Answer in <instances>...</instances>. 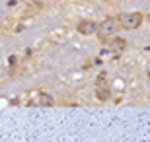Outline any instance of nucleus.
<instances>
[{"mask_svg":"<svg viewBox=\"0 0 150 142\" xmlns=\"http://www.w3.org/2000/svg\"><path fill=\"white\" fill-rule=\"evenodd\" d=\"M96 95L100 101H107L111 92H109V88H107V80H105V74H101L98 80H96Z\"/></svg>","mask_w":150,"mask_h":142,"instance_id":"f03ea898","label":"nucleus"},{"mask_svg":"<svg viewBox=\"0 0 150 142\" xmlns=\"http://www.w3.org/2000/svg\"><path fill=\"white\" fill-rule=\"evenodd\" d=\"M33 103L43 105V107H51V105H53V97H51L49 93H39V95H37V99H35Z\"/></svg>","mask_w":150,"mask_h":142,"instance_id":"39448f33","label":"nucleus"},{"mask_svg":"<svg viewBox=\"0 0 150 142\" xmlns=\"http://www.w3.org/2000/svg\"><path fill=\"white\" fill-rule=\"evenodd\" d=\"M125 45H127V41H125V39H115V41L111 43V47H113V51L121 53V51L125 49Z\"/></svg>","mask_w":150,"mask_h":142,"instance_id":"423d86ee","label":"nucleus"},{"mask_svg":"<svg viewBox=\"0 0 150 142\" xmlns=\"http://www.w3.org/2000/svg\"><path fill=\"white\" fill-rule=\"evenodd\" d=\"M119 23L125 29H137L142 23V14L140 12H129V14H121L119 16Z\"/></svg>","mask_w":150,"mask_h":142,"instance_id":"f257e3e1","label":"nucleus"},{"mask_svg":"<svg viewBox=\"0 0 150 142\" xmlns=\"http://www.w3.org/2000/svg\"><path fill=\"white\" fill-rule=\"evenodd\" d=\"M119 25H121V23L117 22L115 18H107V20H103V22L100 23V29H98V31H100L101 37H107V35H113V33L119 29Z\"/></svg>","mask_w":150,"mask_h":142,"instance_id":"7ed1b4c3","label":"nucleus"},{"mask_svg":"<svg viewBox=\"0 0 150 142\" xmlns=\"http://www.w3.org/2000/svg\"><path fill=\"white\" fill-rule=\"evenodd\" d=\"M100 29V25L96 22H90V20H84V22L78 23V31L82 33V35H92V33H96Z\"/></svg>","mask_w":150,"mask_h":142,"instance_id":"20e7f679","label":"nucleus"}]
</instances>
